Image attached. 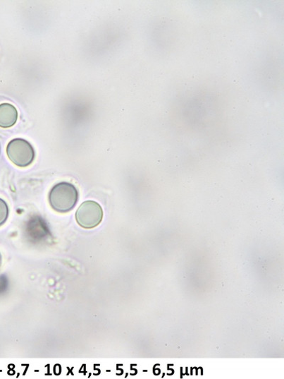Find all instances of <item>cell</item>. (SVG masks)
Masks as SVG:
<instances>
[{
	"instance_id": "6da1fadb",
	"label": "cell",
	"mask_w": 284,
	"mask_h": 379,
	"mask_svg": "<svg viewBox=\"0 0 284 379\" xmlns=\"http://www.w3.org/2000/svg\"><path fill=\"white\" fill-rule=\"evenodd\" d=\"M77 188L66 181L55 184L49 195L51 207L56 212L66 214L72 211L78 201Z\"/></svg>"
},
{
	"instance_id": "7a4b0ae2",
	"label": "cell",
	"mask_w": 284,
	"mask_h": 379,
	"mask_svg": "<svg viewBox=\"0 0 284 379\" xmlns=\"http://www.w3.org/2000/svg\"><path fill=\"white\" fill-rule=\"evenodd\" d=\"M6 152L10 160L19 167L31 165L36 155L32 145L23 138L12 140L7 146Z\"/></svg>"
},
{
	"instance_id": "3957f363",
	"label": "cell",
	"mask_w": 284,
	"mask_h": 379,
	"mask_svg": "<svg viewBox=\"0 0 284 379\" xmlns=\"http://www.w3.org/2000/svg\"><path fill=\"white\" fill-rule=\"evenodd\" d=\"M104 219L101 206L94 201H85L75 213L78 224L83 229H92L101 224Z\"/></svg>"
},
{
	"instance_id": "277c9868",
	"label": "cell",
	"mask_w": 284,
	"mask_h": 379,
	"mask_svg": "<svg viewBox=\"0 0 284 379\" xmlns=\"http://www.w3.org/2000/svg\"><path fill=\"white\" fill-rule=\"evenodd\" d=\"M18 120V112L14 105L8 103L0 104V128H12Z\"/></svg>"
},
{
	"instance_id": "5b68a950",
	"label": "cell",
	"mask_w": 284,
	"mask_h": 379,
	"mask_svg": "<svg viewBox=\"0 0 284 379\" xmlns=\"http://www.w3.org/2000/svg\"><path fill=\"white\" fill-rule=\"evenodd\" d=\"M10 214L9 207L7 203L0 198V227L4 226L8 219Z\"/></svg>"
},
{
	"instance_id": "8992f818",
	"label": "cell",
	"mask_w": 284,
	"mask_h": 379,
	"mask_svg": "<svg viewBox=\"0 0 284 379\" xmlns=\"http://www.w3.org/2000/svg\"><path fill=\"white\" fill-rule=\"evenodd\" d=\"M3 263V258L1 254H0V267H1Z\"/></svg>"
}]
</instances>
